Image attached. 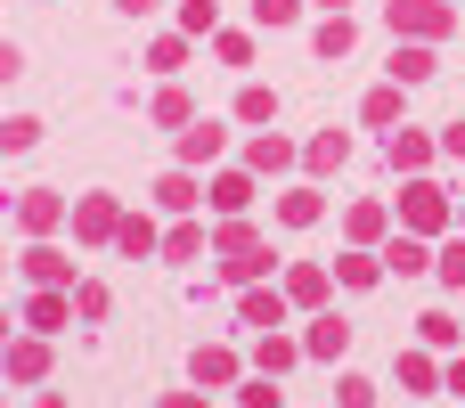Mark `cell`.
I'll return each mask as SVG.
<instances>
[{"mask_svg":"<svg viewBox=\"0 0 465 408\" xmlns=\"http://www.w3.org/2000/svg\"><path fill=\"white\" fill-rule=\"evenodd\" d=\"M450 25V8L441 0H392V33H417V41H433Z\"/></svg>","mask_w":465,"mask_h":408,"instance_id":"cell-1","label":"cell"},{"mask_svg":"<svg viewBox=\"0 0 465 408\" xmlns=\"http://www.w3.org/2000/svg\"><path fill=\"white\" fill-rule=\"evenodd\" d=\"M302 352H311V360H343V352H351V327H343V319H311V343H302Z\"/></svg>","mask_w":465,"mask_h":408,"instance_id":"cell-2","label":"cell"},{"mask_svg":"<svg viewBox=\"0 0 465 408\" xmlns=\"http://www.w3.org/2000/svg\"><path fill=\"white\" fill-rule=\"evenodd\" d=\"M401 213H409V229H441V188H433V180H417Z\"/></svg>","mask_w":465,"mask_h":408,"instance_id":"cell-3","label":"cell"},{"mask_svg":"<svg viewBox=\"0 0 465 408\" xmlns=\"http://www.w3.org/2000/svg\"><path fill=\"white\" fill-rule=\"evenodd\" d=\"M221 155V123H196L188 139H180V164H213Z\"/></svg>","mask_w":465,"mask_h":408,"instance_id":"cell-4","label":"cell"},{"mask_svg":"<svg viewBox=\"0 0 465 408\" xmlns=\"http://www.w3.org/2000/svg\"><path fill=\"white\" fill-rule=\"evenodd\" d=\"M155 204H163V213H188V204H196V180H188V172H163V180H155Z\"/></svg>","mask_w":465,"mask_h":408,"instance_id":"cell-5","label":"cell"},{"mask_svg":"<svg viewBox=\"0 0 465 408\" xmlns=\"http://www.w3.org/2000/svg\"><path fill=\"white\" fill-rule=\"evenodd\" d=\"M237 319H245V327H262V335H270V327H278V319H286V303H278V294H245V303H237Z\"/></svg>","mask_w":465,"mask_h":408,"instance_id":"cell-6","label":"cell"},{"mask_svg":"<svg viewBox=\"0 0 465 408\" xmlns=\"http://www.w3.org/2000/svg\"><path fill=\"white\" fill-rule=\"evenodd\" d=\"M278 221H294V229L319 221V188H286V196H278Z\"/></svg>","mask_w":465,"mask_h":408,"instance_id":"cell-7","label":"cell"},{"mask_svg":"<svg viewBox=\"0 0 465 408\" xmlns=\"http://www.w3.org/2000/svg\"><path fill=\"white\" fill-rule=\"evenodd\" d=\"M74 221H82V237H114V229H123V221H114V204H106V196H90V204H82V213H74Z\"/></svg>","mask_w":465,"mask_h":408,"instance_id":"cell-8","label":"cell"},{"mask_svg":"<svg viewBox=\"0 0 465 408\" xmlns=\"http://www.w3.org/2000/svg\"><path fill=\"white\" fill-rule=\"evenodd\" d=\"M384 270L417 278V270H425V245H417V237H392V245H384Z\"/></svg>","mask_w":465,"mask_h":408,"instance_id":"cell-9","label":"cell"},{"mask_svg":"<svg viewBox=\"0 0 465 408\" xmlns=\"http://www.w3.org/2000/svg\"><path fill=\"white\" fill-rule=\"evenodd\" d=\"M343 49H351V16H343V8H335V16H327V25H319V57H343Z\"/></svg>","mask_w":465,"mask_h":408,"instance_id":"cell-10","label":"cell"},{"mask_svg":"<svg viewBox=\"0 0 465 408\" xmlns=\"http://www.w3.org/2000/svg\"><path fill=\"white\" fill-rule=\"evenodd\" d=\"M425 74H433V49H425V41H417V49H401V57H392V82H425Z\"/></svg>","mask_w":465,"mask_h":408,"instance_id":"cell-11","label":"cell"},{"mask_svg":"<svg viewBox=\"0 0 465 408\" xmlns=\"http://www.w3.org/2000/svg\"><path fill=\"white\" fill-rule=\"evenodd\" d=\"M213 204H221V213H245V204H253V188L229 172V180H213Z\"/></svg>","mask_w":465,"mask_h":408,"instance_id":"cell-12","label":"cell"},{"mask_svg":"<svg viewBox=\"0 0 465 408\" xmlns=\"http://www.w3.org/2000/svg\"><path fill=\"white\" fill-rule=\"evenodd\" d=\"M16 213H25V229H49V221H57V196H49V188H33Z\"/></svg>","mask_w":465,"mask_h":408,"instance_id":"cell-13","label":"cell"},{"mask_svg":"<svg viewBox=\"0 0 465 408\" xmlns=\"http://www.w3.org/2000/svg\"><path fill=\"white\" fill-rule=\"evenodd\" d=\"M25 270H33L41 286H57V278H65V254H49V245H33V254H25Z\"/></svg>","mask_w":465,"mask_h":408,"instance_id":"cell-14","label":"cell"},{"mask_svg":"<svg viewBox=\"0 0 465 408\" xmlns=\"http://www.w3.org/2000/svg\"><path fill=\"white\" fill-rule=\"evenodd\" d=\"M229 376H237L229 352H196V384H229Z\"/></svg>","mask_w":465,"mask_h":408,"instance_id":"cell-15","label":"cell"},{"mask_svg":"<svg viewBox=\"0 0 465 408\" xmlns=\"http://www.w3.org/2000/svg\"><path fill=\"white\" fill-rule=\"evenodd\" d=\"M33 139H41V123H33V114H16V123H0V147H16V155H25Z\"/></svg>","mask_w":465,"mask_h":408,"instance_id":"cell-16","label":"cell"},{"mask_svg":"<svg viewBox=\"0 0 465 408\" xmlns=\"http://www.w3.org/2000/svg\"><path fill=\"white\" fill-rule=\"evenodd\" d=\"M286 155H294L286 139H253V172H286Z\"/></svg>","mask_w":465,"mask_h":408,"instance_id":"cell-17","label":"cell"},{"mask_svg":"<svg viewBox=\"0 0 465 408\" xmlns=\"http://www.w3.org/2000/svg\"><path fill=\"white\" fill-rule=\"evenodd\" d=\"M343 155H351V147H343V131H327V139H311V164H319V172H335Z\"/></svg>","mask_w":465,"mask_h":408,"instance_id":"cell-18","label":"cell"},{"mask_svg":"<svg viewBox=\"0 0 465 408\" xmlns=\"http://www.w3.org/2000/svg\"><path fill=\"white\" fill-rule=\"evenodd\" d=\"M114 245H123V254H155V229H147V221H123Z\"/></svg>","mask_w":465,"mask_h":408,"instance_id":"cell-19","label":"cell"},{"mask_svg":"<svg viewBox=\"0 0 465 408\" xmlns=\"http://www.w3.org/2000/svg\"><path fill=\"white\" fill-rule=\"evenodd\" d=\"M286 294H294V303H319V294H327V270H294Z\"/></svg>","mask_w":465,"mask_h":408,"instance_id":"cell-20","label":"cell"},{"mask_svg":"<svg viewBox=\"0 0 465 408\" xmlns=\"http://www.w3.org/2000/svg\"><path fill=\"white\" fill-rule=\"evenodd\" d=\"M278 368H294V343L286 335H262V376H278Z\"/></svg>","mask_w":465,"mask_h":408,"instance_id":"cell-21","label":"cell"},{"mask_svg":"<svg viewBox=\"0 0 465 408\" xmlns=\"http://www.w3.org/2000/svg\"><path fill=\"white\" fill-rule=\"evenodd\" d=\"M41 368H49L41 343H16V352H8V376H41Z\"/></svg>","mask_w":465,"mask_h":408,"instance_id":"cell-22","label":"cell"},{"mask_svg":"<svg viewBox=\"0 0 465 408\" xmlns=\"http://www.w3.org/2000/svg\"><path fill=\"white\" fill-rule=\"evenodd\" d=\"M368 123H401V90H368Z\"/></svg>","mask_w":465,"mask_h":408,"instance_id":"cell-23","label":"cell"},{"mask_svg":"<svg viewBox=\"0 0 465 408\" xmlns=\"http://www.w3.org/2000/svg\"><path fill=\"white\" fill-rule=\"evenodd\" d=\"M392 164H409V172H417V164H425V139H417V131H392Z\"/></svg>","mask_w":465,"mask_h":408,"instance_id":"cell-24","label":"cell"},{"mask_svg":"<svg viewBox=\"0 0 465 408\" xmlns=\"http://www.w3.org/2000/svg\"><path fill=\"white\" fill-rule=\"evenodd\" d=\"M335 278H343V286H368V278H376V262H368V254H343V262H335Z\"/></svg>","mask_w":465,"mask_h":408,"instance_id":"cell-25","label":"cell"},{"mask_svg":"<svg viewBox=\"0 0 465 408\" xmlns=\"http://www.w3.org/2000/svg\"><path fill=\"white\" fill-rule=\"evenodd\" d=\"M417 335H425V343H458V327H450V311H425V319H417Z\"/></svg>","mask_w":465,"mask_h":408,"instance_id":"cell-26","label":"cell"},{"mask_svg":"<svg viewBox=\"0 0 465 408\" xmlns=\"http://www.w3.org/2000/svg\"><path fill=\"white\" fill-rule=\"evenodd\" d=\"M335 401H343V408H376V384H360V376H343V384H335Z\"/></svg>","mask_w":465,"mask_h":408,"instance_id":"cell-27","label":"cell"},{"mask_svg":"<svg viewBox=\"0 0 465 408\" xmlns=\"http://www.w3.org/2000/svg\"><path fill=\"white\" fill-rule=\"evenodd\" d=\"M270 106H278L270 90H245V98H237V114H245V123H270Z\"/></svg>","mask_w":465,"mask_h":408,"instance_id":"cell-28","label":"cell"},{"mask_svg":"<svg viewBox=\"0 0 465 408\" xmlns=\"http://www.w3.org/2000/svg\"><path fill=\"white\" fill-rule=\"evenodd\" d=\"M294 8H302V0H253V16H262V25H294Z\"/></svg>","mask_w":465,"mask_h":408,"instance_id":"cell-29","label":"cell"},{"mask_svg":"<svg viewBox=\"0 0 465 408\" xmlns=\"http://www.w3.org/2000/svg\"><path fill=\"white\" fill-rule=\"evenodd\" d=\"M441 286H465V237L450 245V254H441Z\"/></svg>","mask_w":465,"mask_h":408,"instance_id":"cell-30","label":"cell"},{"mask_svg":"<svg viewBox=\"0 0 465 408\" xmlns=\"http://www.w3.org/2000/svg\"><path fill=\"white\" fill-rule=\"evenodd\" d=\"M237 401H245V408H278V393H270V384H245Z\"/></svg>","mask_w":465,"mask_h":408,"instance_id":"cell-31","label":"cell"},{"mask_svg":"<svg viewBox=\"0 0 465 408\" xmlns=\"http://www.w3.org/2000/svg\"><path fill=\"white\" fill-rule=\"evenodd\" d=\"M441 147H450V155H465V123H450V131H441Z\"/></svg>","mask_w":465,"mask_h":408,"instance_id":"cell-32","label":"cell"},{"mask_svg":"<svg viewBox=\"0 0 465 408\" xmlns=\"http://www.w3.org/2000/svg\"><path fill=\"white\" fill-rule=\"evenodd\" d=\"M441 384H450V393H465V360H450V368H441Z\"/></svg>","mask_w":465,"mask_h":408,"instance_id":"cell-33","label":"cell"},{"mask_svg":"<svg viewBox=\"0 0 465 408\" xmlns=\"http://www.w3.org/2000/svg\"><path fill=\"white\" fill-rule=\"evenodd\" d=\"M16 65H25V57H16V49H0V82H8V74H16Z\"/></svg>","mask_w":465,"mask_h":408,"instance_id":"cell-34","label":"cell"},{"mask_svg":"<svg viewBox=\"0 0 465 408\" xmlns=\"http://www.w3.org/2000/svg\"><path fill=\"white\" fill-rule=\"evenodd\" d=\"M163 408H204V401H196V393H172V401H163Z\"/></svg>","mask_w":465,"mask_h":408,"instance_id":"cell-35","label":"cell"},{"mask_svg":"<svg viewBox=\"0 0 465 408\" xmlns=\"http://www.w3.org/2000/svg\"><path fill=\"white\" fill-rule=\"evenodd\" d=\"M123 8H131V16H139V8H155V0H123Z\"/></svg>","mask_w":465,"mask_h":408,"instance_id":"cell-36","label":"cell"},{"mask_svg":"<svg viewBox=\"0 0 465 408\" xmlns=\"http://www.w3.org/2000/svg\"><path fill=\"white\" fill-rule=\"evenodd\" d=\"M41 408H65V401H41Z\"/></svg>","mask_w":465,"mask_h":408,"instance_id":"cell-37","label":"cell"},{"mask_svg":"<svg viewBox=\"0 0 465 408\" xmlns=\"http://www.w3.org/2000/svg\"><path fill=\"white\" fill-rule=\"evenodd\" d=\"M327 8H343V0H327Z\"/></svg>","mask_w":465,"mask_h":408,"instance_id":"cell-38","label":"cell"},{"mask_svg":"<svg viewBox=\"0 0 465 408\" xmlns=\"http://www.w3.org/2000/svg\"><path fill=\"white\" fill-rule=\"evenodd\" d=\"M0 335H8V327H0Z\"/></svg>","mask_w":465,"mask_h":408,"instance_id":"cell-39","label":"cell"}]
</instances>
